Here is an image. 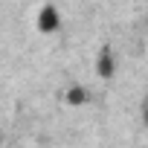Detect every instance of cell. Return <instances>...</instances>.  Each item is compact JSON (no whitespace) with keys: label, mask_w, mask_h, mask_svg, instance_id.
<instances>
[{"label":"cell","mask_w":148,"mask_h":148,"mask_svg":"<svg viewBox=\"0 0 148 148\" xmlns=\"http://www.w3.org/2000/svg\"><path fill=\"white\" fill-rule=\"evenodd\" d=\"M58 26H61V15H58V9H55V6H49V3H47V6L38 12V29H41L44 35H52Z\"/></svg>","instance_id":"obj_1"},{"label":"cell","mask_w":148,"mask_h":148,"mask_svg":"<svg viewBox=\"0 0 148 148\" xmlns=\"http://www.w3.org/2000/svg\"><path fill=\"white\" fill-rule=\"evenodd\" d=\"M96 73H99V79H113V73H116V58H113V49H110V47H102V49H99Z\"/></svg>","instance_id":"obj_2"},{"label":"cell","mask_w":148,"mask_h":148,"mask_svg":"<svg viewBox=\"0 0 148 148\" xmlns=\"http://www.w3.org/2000/svg\"><path fill=\"white\" fill-rule=\"evenodd\" d=\"M64 102H67L70 108H82V105L90 102V93H87V87H82V84H73V87L64 93Z\"/></svg>","instance_id":"obj_3"},{"label":"cell","mask_w":148,"mask_h":148,"mask_svg":"<svg viewBox=\"0 0 148 148\" xmlns=\"http://www.w3.org/2000/svg\"><path fill=\"white\" fill-rule=\"evenodd\" d=\"M0 139H3V134H0Z\"/></svg>","instance_id":"obj_4"}]
</instances>
